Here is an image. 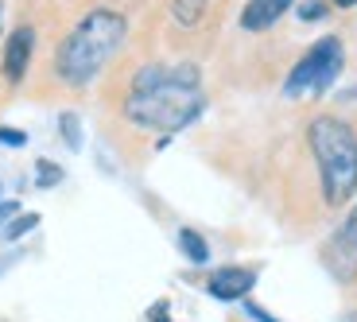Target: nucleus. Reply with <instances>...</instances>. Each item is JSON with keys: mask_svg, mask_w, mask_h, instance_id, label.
Returning a JSON list of instances; mask_svg holds the SVG:
<instances>
[{"mask_svg": "<svg viewBox=\"0 0 357 322\" xmlns=\"http://www.w3.org/2000/svg\"><path fill=\"white\" fill-rule=\"evenodd\" d=\"M241 303H245V314H249L252 322H280L276 314H272V311H264V307H260V303H252V299H241Z\"/></svg>", "mask_w": 357, "mask_h": 322, "instance_id": "16", "label": "nucleus"}, {"mask_svg": "<svg viewBox=\"0 0 357 322\" xmlns=\"http://www.w3.org/2000/svg\"><path fill=\"white\" fill-rule=\"evenodd\" d=\"M59 183H63V167L51 163V160H39L36 163V187L39 190H51V187H59Z\"/></svg>", "mask_w": 357, "mask_h": 322, "instance_id": "11", "label": "nucleus"}, {"mask_svg": "<svg viewBox=\"0 0 357 322\" xmlns=\"http://www.w3.org/2000/svg\"><path fill=\"white\" fill-rule=\"evenodd\" d=\"M307 152L319 171L322 202L342 210L357 194V128L338 113H314L307 121Z\"/></svg>", "mask_w": 357, "mask_h": 322, "instance_id": "3", "label": "nucleus"}, {"mask_svg": "<svg viewBox=\"0 0 357 322\" xmlns=\"http://www.w3.org/2000/svg\"><path fill=\"white\" fill-rule=\"evenodd\" d=\"M334 8H357V0H331Z\"/></svg>", "mask_w": 357, "mask_h": 322, "instance_id": "19", "label": "nucleus"}, {"mask_svg": "<svg viewBox=\"0 0 357 322\" xmlns=\"http://www.w3.org/2000/svg\"><path fill=\"white\" fill-rule=\"evenodd\" d=\"M295 12H299V20H303V24H314V20H322L326 12H331V0H303Z\"/></svg>", "mask_w": 357, "mask_h": 322, "instance_id": "14", "label": "nucleus"}, {"mask_svg": "<svg viewBox=\"0 0 357 322\" xmlns=\"http://www.w3.org/2000/svg\"><path fill=\"white\" fill-rule=\"evenodd\" d=\"M0 43H4V0H0Z\"/></svg>", "mask_w": 357, "mask_h": 322, "instance_id": "20", "label": "nucleus"}, {"mask_svg": "<svg viewBox=\"0 0 357 322\" xmlns=\"http://www.w3.org/2000/svg\"><path fill=\"white\" fill-rule=\"evenodd\" d=\"M144 322H171V303L167 299H155V303L144 311Z\"/></svg>", "mask_w": 357, "mask_h": 322, "instance_id": "15", "label": "nucleus"}, {"mask_svg": "<svg viewBox=\"0 0 357 322\" xmlns=\"http://www.w3.org/2000/svg\"><path fill=\"white\" fill-rule=\"evenodd\" d=\"M36 43H39V36H36L31 24H20L4 36V47H0V74H4L8 86H20V82L27 78L31 59H36Z\"/></svg>", "mask_w": 357, "mask_h": 322, "instance_id": "5", "label": "nucleus"}, {"mask_svg": "<svg viewBox=\"0 0 357 322\" xmlns=\"http://www.w3.org/2000/svg\"><path fill=\"white\" fill-rule=\"evenodd\" d=\"M59 132H63L66 148H74V152L82 148V125H78V116H74V113H63V116H59Z\"/></svg>", "mask_w": 357, "mask_h": 322, "instance_id": "13", "label": "nucleus"}, {"mask_svg": "<svg viewBox=\"0 0 357 322\" xmlns=\"http://www.w3.org/2000/svg\"><path fill=\"white\" fill-rule=\"evenodd\" d=\"M346 70V43L342 36H322L307 47L284 78L287 101H319Z\"/></svg>", "mask_w": 357, "mask_h": 322, "instance_id": "4", "label": "nucleus"}, {"mask_svg": "<svg viewBox=\"0 0 357 322\" xmlns=\"http://www.w3.org/2000/svg\"><path fill=\"white\" fill-rule=\"evenodd\" d=\"M128 43V12L116 4H89L66 36L54 43L51 74L66 90H86L89 82L105 74V66L116 59V51Z\"/></svg>", "mask_w": 357, "mask_h": 322, "instance_id": "2", "label": "nucleus"}, {"mask_svg": "<svg viewBox=\"0 0 357 322\" xmlns=\"http://www.w3.org/2000/svg\"><path fill=\"white\" fill-rule=\"evenodd\" d=\"M39 225V214H16L12 225H4V241H20L24 233H31Z\"/></svg>", "mask_w": 357, "mask_h": 322, "instance_id": "12", "label": "nucleus"}, {"mask_svg": "<svg viewBox=\"0 0 357 322\" xmlns=\"http://www.w3.org/2000/svg\"><path fill=\"white\" fill-rule=\"evenodd\" d=\"M0 190H4V183H0Z\"/></svg>", "mask_w": 357, "mask_h": 322, "instance_id": "21", "label": "nucleus"}, {"mask_svg": "<svg viewBox=\"0 0 357 322\" xmlns=\"http://www.w3.org/2000/svg\"><path fill=\"white\" fill-rule=\"evenodd\" d=\"M334 256H346L349 264H357V206L346 214V222H342V229H338V237H334L331 256L326 260H334Z\"/></svg>", "mask_w": 357, "mask_h": 322, "instance_id": "9", "label": "nucleus"}, {"mask_svg": "<svg viewBox=\"0 0 357 322\" xmlns=\"http://www.w3.org/2000/svg\"><path fill=\"white\" fill-rule=\"evenodd\" d=\"M0 144H8V148H24L27 136H24V132H16V128H0Z\"/></svg>", "mask_w": 357, "mask_h": 322, "instance_id": "17", "label": "nucleus"}, {"mask_svg": "<svg viewBox=\"0 0 357 322\" xmlns=\"http://www.w3.org/2000/svg\"><path fill=\"white\" fill-rule=\"evenodd\" d=\"M206 113L202 66L190 59H152L125 78L121 116L140 132L175 136Z\"/></svg>", "mask_w": 357, "mask_h": 322, "instance_id": "1", "label": "nucleus"}, {"mask_svg": "<svg viewBox=\"0 0 357 322\" xmlns=\"http://www.w3.org/2000/svg\"><path fill=\"white\" fill-rule=\"evenodd\" d=\"M202 287H206V296L222 299V303H241L257 287V268H249V264H225V268L210 272Z\"/></svg>", "mask_w": 357, "mask_h": 322, "instance_id": "6", "label": "nucleus"}, {"mask_svg": "<svg viewBox=\"0 0 357 322\" xmlns=\"http://www.w3.org/2000/svg\"><path fill=\"white\" fill-rule=\"evenodd\" d=\"M167 12H171V20H175V27L198 31V27L210 20V12H214V0H171Z\"/></svg>", "mask_w": 357, "mask_h": 322, "instance_id": "8", "label": "nucleus"}, {"mask_svg": "<svg viewBox=\"0 0 357 322\" xmlns=\"http://www.w3.org/2000/svg\"><path fill=\"white\" fill-rule=\"evenodd\" d=\"M291 8H295V0H245L237 24H241V31H249V36H264V31H272Z\"/></svg>", "mask_w": 357, "mask_h": 322, "instance_id": "7", "label": "nucleus"}, {"mask_svg": "<svg viewBox=\"0 0 357 322\" xmlns=\"http://www.w3.org/2000/svg\"><path fill=\"white\" fill-rule=\"evenodd\" d=\"M16 214H20V202H0V229H4Z\"/></svg>", "mask_w": 357, "mask_h": 322, "instance_id": "18", "label": "nucleus"}, {"mask_svg": "<svg viewBox=\"0 0 357 322\" xmlns=\"http://www.w3.org/2000/svg\"><path fill=\"white\" fill-rule=\"evenodd\" d=\"M178 249H183V256L190 264H206L210 260V245H206V237L198 229H178Z\"/></svg>", "mask_w": 357, "mask_h": 322, "instance_id": "10", "label": "nucleus"}]
</instances>
